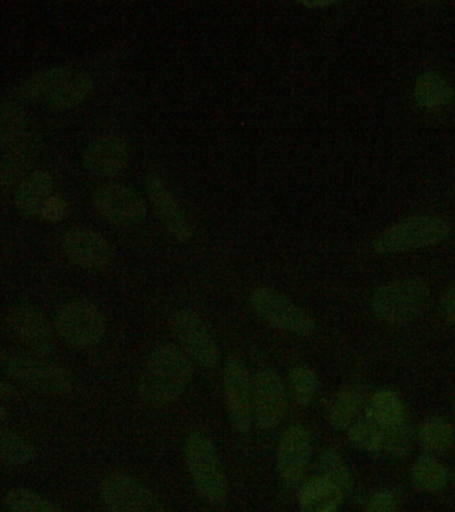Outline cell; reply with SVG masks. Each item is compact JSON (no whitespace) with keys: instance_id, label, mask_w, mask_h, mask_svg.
I'll use <instances>...</instances> for the list:
<instances>
[{"instance_id":"6da1fadb","label":"cell","mask_w":455,"mask_h":512,"mask_svg":"<svg viewBox=\"0 0 455 512\" xmlns=\"http://www.w3.org/2000/svg\"><path fill=\"white\" fill-rule=\"evenodd\" d=\"M191 375L190 359L179 348L159 347L143 364L138 380L139 396L151 407L166 406L183 394Z\"/></svg>"},{"instance_id":"7a4b0ae2","label":"cell","mask_w":455,"mask_h":512,"mask_svg":"<svg viewBox=\"0 0 455 512\" xmlns=\"http://www.w3.org/2000/svg\"><path fill=\"white\" fill-rule=\"evenodd\" d=\"M2 366L11 378L41 394L62 396L71 390L69 372L33 352L7 350L2 354Z\"/></svg>"},{"instance_id":"3957f363","label":"cell","mask_w":455,"mask_h":512,"mask_svg":"<svg viewBox=\"0 0 455 512\" xmlns=\"http://www.w3.org/2000/svg\"><path fill=\"white\" fill-rule=\"evenodd\" d=\"M430 291L422 280L403 279L375 291L371 306L385 323L401 326L413 322L429 303Z\"/></svg>"},{"instance_id":"277c9868","label":"cell","mask_w":455,"mask_h":512,"mask_svg":"<svg viewBox=\"0 0 455 512\" xmlns=\"http://www.w3.org/2000/svg\"><path fill=\"white\" fill-rule=\"evenodd\" d=\"M185 454L187 467L199 494L213 506L225 502L226 478L211 440L202 432H193L187 438Z\"/></svg>"},{"instance_id":"5b68a950","label":"cell","mask_w":455,"mask_h":512,"mask_svg":"<svg viewBox=\"0 0 455 512\" xmlns=\"http://www.w3.org/2000/svg\"><path fill=\"white\" fill-rule=\"evenodd\" d=\"M450 227L437 215H415L394 224L375 242L381 254H395L434 246L449 235Z\"/></svg>"},{"instance_id":"8992f818","label":"cell","mask_w":455,"mask_h":512,"mask_svg":"<svg viewBox=\"0 0 455 512\" xmlns=\"http://www.w3.org/2000/svg\"><path fill=\"white\" fill-rule=\"evenodd\" d=\"M55 327L69 346L90 348L101 342L106 322L101 310L89 300H73L59 308Z\"/></svg>"},{"instance_id":"52a82bcc","label":"cell","mask_w":455,"mask_h":512,"mask_svg":"<svg viewBox=\"0 0 455 512\" xmlns=\"http://www.w3.org/2000/svg\"><path fill=\"white\" fill-rule=\"evenodd\" d=\"M250 304L259 318L279 330L299 336L313 334L315 330L314 319L293 300L273 288L261 287L254 290Z\"/></svg>"},{"instance_id":"ba28073f","label":"cell","mask_w":455,"mask_h":512,"mask_svg":"<svg viewBox=\"0 0 455 512\" xmlns=\"http://www.w3.org/2000/svg\"><path fill=\"white\" fill-rule=\"evenodd\" d=\"M11 335L27 348L43 358L54 350L53 328L46 315L31 304H19L11 308L6 318Z\"/></svg>"},{"instance_id":"9c48e42d","label":"cell","mask_w":455,"mask_h":512,"mask_svg":"<svg viewBox=\"0 0 455 512\" xmlns=\"http://www.w3.org/2000/svg\"><path fill=\"white\" fill-rule=\"evenodd\" d=\"M94 206L99 214L114 224L141 223L147 215V206L134 188L125 184L109 183L94 194Z\"/></svg>"},{"instance_id":"30bf717a","label":"cell","mask_w":455,"mask_h":512,"mask_svg":"<svg viewBox=\"0 0 455 512\" xmlns=\"http://www.w3.org/2000/svg\"><path fill=\"white\" fill-rule=\"evenodd\" d=\"M102 495L110 512H165L153 492L131 476H109L103 482Z\"/></svg>"},{"instance_id":"8fae6325","label":"cell","mask_w":455,"mask_h":512,"mask_svg":"<svg viewBox=\"0 0 455 512\" xmlns=\"http://www.w3.org/2000/svg\"><path fill=\"white\" fill-rule=\"evenodd\" d=\"M145 186L151 206L161 220L163 227L181 242H189L194 235L193 224L177 196L167 186L161 175L151 172L146 176Z\"/></svg>"},{"instance_id":"7c38bea8","label":"cell","mask_w":455,"mask_h":512,"mask_svg":"<svg viewBox=\"0 0 455 512\" xmlns=\"http://www.w3.org/2000/svg\"><path fill=\"white\" fill-rule=\"evenodd\" d=\"M173 330L191 358L206 368L218 366L219 348L209 327L197 312L182 310L173 318Z\"/></svg>"},{"instance_id":"4fadbf2b","label":"cell","mask_w":455,"mask_h":512,"mask_svg":"<svg viewBox=\"0 0 455 512\" xmlns=\"http://www.w3.org/2000/svg\"><path fill=\"white\" fill-rule=\"evenodd\" d=\"M223 390L227 410L233 426L238 431H249L251 416H253V386L249 374L241 360L230 358L227 360L225 375H223Z\"/></svg>"},{"instance_id":"5bb4252c","label":"cell","mask_w":455,"mask_h":512,"mask_svg":"<svg viewBox=\"0 0 455 512\" xmlns=\"http://www.w3.org/2000/svg\"><path fill=\"white\" fill-rule=\"evenodd\" d=\"M83 166L98 178H115L130 162L129 144L118 135L93 140L82 155Z\"/></svg>"},{"instance_id":"9a60e30c","label":"cell","mask_w":455,"mask_h":512,"mask_svg":"<svg viewBox=\"0 0 455 512\" xmlns=\"http://www.w3.org/2000/svg\"><path fill=\"white\" fill-rule=\"evenodd\" d=\"M63 250L70 260L87 270H103L113 260L109 243L90 228L74 227L67 231Z\"/></svg>"},{"instance_id":"2e32d148","label":"cell","mask_w":455,"mask_h":512,"mask_svg":"<svg viewBox=\"0 0 455 512\" xmlns=\"http://www.w3.org/2000/svg\"><path fill=\"white\" fill-rule=\"evenodd\" d=\"M254 415L259 426L270 430L282 422L286 411L285 387L273 371H261L253 387Z\"/></svg>"},{"instance_id":"e0dca14e","label":"cell","mask_w":455,"mask_h":512,"mask_svg":"<svg viewBox=\"0 0 455 512\" xmlns=\"http://www.w3.org/2000/svg\"><path fill=\"white\" fill-rule=\"evenodd\" d=\"M310 435L303 427L295 426L285 432L278 448V468L289 483L298 482L309 462Z\"/></svg>"},{"instance_id":"ac0fdd59","label":"cell","mask_w":455,"mask_h":512,"mask_svg":"<svg viewBox=\"0 0 455 512\" xmlns=\"http://www.w3.org/2000/svg\"><path fill=\"white\" fill-rule=\"evenodd\" d=\"M53 176L47 171L35 170L21 180L15 191V206L27 216L41 214L43 206L53 192Z\"/></svg>"},{"instance_id":"d6986e66","label":"cell","mask_w":455,"mask_h":512,"mask_svg":"<svg viewBox=\"0 0 455 512\" xmlns=\"http://www.w3.org/2000/svg\"><path fill=\"white\" fill-rule=\"evenodd\" d=\"M343 498V488L326 476L311 479L302 488L299 506L302 512H337Z\"/></svg>"},{"instance_id":"ffe728a7","label":"cell","mask_w":455,"mask_h":512,"mask_svg":"<svg viewBox=\"0 0 455 512\" xmlns=\"http://www.w3.org/2000/svg\"><path fill=\"white\" fill-rule=\"evenodd\" d=\"M94 82L86 72L71 67L69 74L58 84L53 94L47 99V107L51 110H70L85 102L93 92Z\"/></svg>"},{"instance_id":"44dd1931","label":"cell","mask_w":455,"mask_h":512,"mask_svg":"<svg viewBox=\"0 0 455 512\" xmlns=\"http://www.w3.org/2000/svg\"><path fill=\"white\" fill-rule=\"evenodd\" d=\"M367 418L387 432L402 426L405 422V408L397 394L381 391L371 399Z\"/></svg>"},{"instance_id":"7402d4cb","label":"cell","mask_w":455,"mask_h":512,"mask_svg":"<svg viewBox=\"0 0 455 512\" xmlns=\"http://www.w3.org/2000/svg\"><path fill=\"white\" fill-rule=\"evenodd\" d=\"M27 138V116L18 103L9 100L0 111V146L3 152L17 147Z\"/></svg>"},{"instance_id":"603a6c76","label":"cell","mask_w":455,"mask_h":512,"mask_svg":"<svg viewBox=\"0 0 455 512\" xmlns=\"http://www.w3.org/2000/svg\"><path fill=\"white\" fill-rule=\"evenodd\" d=\"M414 98L421 107L437 108L453 102L455 95L453 88L441 75L427 71L415 83Z\"/></svg>"},{"instance_id":"cb8c5ba5","label":"cell","mask_w":455,"mask_h":512,"mask_svg":"<svg viewBox=\"0 0 455 512\" xmlns=\"http://www.w3.org/2000/svg\"><path fill=\"white\" fill-rule=\"evenodd\" d=\"M70 70L71 67L59 66L35 72L22 84L19 95L27 102L46 103Z\"/></svg>"},{"instance_id":"d4e9b609","label":"cell","mask_w":455,"mask_h":512,"mask_svg":"<svg viewBox=\"0 0 455 512\" xmlns=\"http://www.w3.org/2000/svg\"><path fill=\"white\" fill-rule=\"evenodd\" d=\"M35 447L18 432L3 430L0 436V458L10 468L26 466L35 459Z\"/></svg>"},{"instance_id":"484cf974","label":"cell","mask_w":455,"mask_h":512,"mask_svg":"<svg viewBox=\"0 0 455 512\" xmlns=\"http://www.w3.org/2000/svg\"><path fill=\"white\" fill-rule=\"evenodd\" d=\"M2 162V188L5 191L13 190L21 183L23 171L26 170L27 164L33 159V148L29 146L27 140L19 144V146L11 148V150L3 152ZM23 179V178H22Z\"/></svg>"},{"instance_id":"4316f807","label":"cell","mask_w":455,"mask_h":512,"mask_svg":"<svg viewBox=\"0 0 455 512\" xmlns=\"http://www.w3.org/2000/svg\"><path fill=\"white\" fill-rule=\"evenodd\" d=\"M411 478L419 490L435 492L446 486L449 472L437 459L421 458L414 464Z\"/></svg>"},{"instance_id":"83f0119b","label":"cell","mask_w":455,"mask_h":512,"mask_svg":"<svg viewBox=\"0 0 455 512\" xmlns=\"http://www.w3.org/2000/svg\"><path fill=\"white\" fill-rule=\"evenodd\" d=\"M361 404V392L354 387L345 388L335 396L334 402L331 404L329 412L331 424L338 430H345L353 423Z\"/></svg>"},{"instance_id":"f1b7e54d","label":"cell","mask_w":455,"mask_h":512,"mask_svg":"<svg viewBox=\"0 0 455 512\" xmlns=\"http://www.w3.org/2000/svg\"><path fill=\"white\" fill-rule=\"evenodd\" d=\"M455 432L446 420L433 418L426 420L419 428V442L426 451L445 452L454 442Z\"/></svg>"},{"instance_id":"f546056e","label":"cell","mask_w":455,"mask_h":512,"mask_svg":"<svg viewBox=\"0 0 455 512\" xmlns=\"http://www.w3.org/2000/svg\"><path fill=\"white\" fill-rule=\"evenodd\" d=\"M6 506L14 512H65L57 504L30 490H11L5 498Z\"/></svg>"},{"instance_id":"4dcf8cb0","label":"cell","mask_w":455,"mask_h":512,"mask_svg":"<svg viewBox=\"0 0 455 512\" xmlns=\"http://www.w3.org/2000/svg\"><path fill=\"white\" fill-rule=\"evenodd\" d=\"M350 439L355 446L361 447L363 450L378 451L383 448V443H385V431L373 420L367 418L351 427Z\"/></svg>"},{"instance_id":"1f68e13d","label":"cell","mask_w":455,"mask_h":512,"mask_svg":"<svg viewBox=\"0 0 455 512\" xmlns=\"http://www.w3.org/2000/svg\"><path fill=\"white\" fill-rule=\"evenodd\" d=\"M291 388L295 400L301 406H307L314 399L315 392H317V376L313 370L306 366L295 367L291 372Z\"/></svg>"},{"instance_id":"d6a6232c","label":"cell","mask_w":455,"mask_h":512,"mask_svg":"<svg viewBox=\"0 0 455 512\" xmlns=\"http://www.w3.org/2000/svg\"><path fill=\"white\" fill-rule=\"evenodd\" d=\"M321 467L323 476H326V478H329L330 480H333V482L339 484L343 490L349 487V468H347L346 463L343 462V459L337 454V452H325L322 456Z\"/></svg>"},{"instance_id":"836d02e7","label":"cell","mask_w":455,"mask_h":512,"mask_svg":"<svg viewBox=\"0 0 455 512\" xmlns=\"http://www.w3.org/2000/svg\"><path fill=\"white\" fill-rule=\"evenodd\" d=\"M383 448L393 456H403L407 454L410 448V432L406 423L394 428V430L385 432Z\"/></svg>"},{"instance_id":"e575fe53","label":"cell","mask_w":455,"mask_h":512,"mask_svg":"<svg viewBox=\"0 0 455 512\" xmlns=\"http://www.w3.org/2000/svg\"><path fill=\"white\" fill-rule=\"evenodd\" d=\"M66 214L65 200L59 198V196H50L41 212L42 218L51 223L62 222L66 218Z\"/></svg>"},{"instance_id":"d590c367","label":"cell","mask_w":455,"mask_h":512,"mask_svg":"<svg viewBox=\"0 0 455 512\" xmlns=\"http://www.w3.org/2000/svg\"><path fill=\"white\" fill-rule=\"evenodd\" d=\"M397 511V502L393 494L382 491L371 496L367 503L366 512H395Z\"/></svg>"},{"instance_id":"8d00e7d4","label":"cell","mask_w":455,"mask_h":512,"mask_svg":"<svg viewBox=\"0 0 455 512\" xmlns=\"http://www.w3.org/2000/svg\"><path fill=\"white\" fill-rule=\"evenodd\" d=\"M441 315L447 323L455 324V282L441 300Z\"/></svg>"},{"instance_id":"74e56055","label":"cell","mask_w":455,"mask_h":512,"mask_svg":"<svg viewBox=\"0 0 455 512\" xmlns=\"http://www.w3.org/2000/svg\"><path fill=\"white\" fill-rule=\"evenodd\" d=\"M13 394V387L9 386L7 383L2 384V395L3 398H6V396H10Z\"/></svg>"},{"instance_id":"f35d334b","label":"cell","mask_w":455,"mask_h":512,"mask_svg":"<svg viewBox=\"0 0 455 512\" xmlns=\"http://www.w3.org/2000/svg\"><path fill=\"white\" fill-rule=\"evenodd\" d=\"M331 3H327V2H322V3H305V6H309V7H327V6H330Z\"/></svg>"},{"instance_id":"ab89813d","label":"cell","mask_w":455,"mask_h":512,"mask_svg":"<svg viewBox=\"0 0 455 512\" xmlns=\"http://www.w3.org/2000/svg\"><path fill=\"white\" fill-rule=\"evenodd\" d=\"M454 411H455V400H454Z\"/></svg>"}]
</instances>
